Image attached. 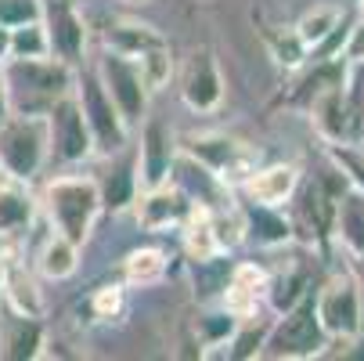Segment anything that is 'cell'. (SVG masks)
I'll return each instance as SVG.
<instances>
[{
    "label": "cell",
    "mask_w": 364,
    "mask_h": 361,
    "mask_svg": "<svg viewBox=\"0 0 364 361\" xmlns=\"http://www.w3.org/2000/svg\"><path fill=\"white\" fill-rule=\"evenodd\" d=\"M47 47V33L36 22H18V29H11V51L18 58H40Z\"/></svg>",
    "instance_id": "5bb4252c"
},
{
    "label": "cell",
    "mask_w": 364,
    "mask_h": 361,
    "mask_svg": "<svg viewBox=\"0 0 364 361\" xmlns=\"http://www.w3.org/2000/svg\"><path fill=\"white\" fill-rule=\"evenodd\" d=\"M47 22H50L47 43L55 47L65 62H76L80 51H83V26L73 15V8L65 4V0H50L47 4Z\"/></svg>",
    "instance_id": "ba28073f"
},
{
    "label": "cell",
    "mask_w": 364,
    "mask_h": 361,
    "mask_svg": "<svg viewBox=\"0 0 364 361\" xmlns=\"http://www.w3.org/2000/svg\"><path fill=\"white\" fill-rule=\"evenodd\" d=\"M43 159V123L40 120H11L0 127V163L11 177H33Z\"/></svg>",
    "instance_id": "7a4b0ae2"
},
{
    "label": "cell",
    "mask_w": 364,
    "mask_h": 361,
    "mask_svg": "<svg viewBox=\"0 0 364 361\" xmlns=\"http://www.w3.org/2000/svg\"><path fill=\"white\" fill-rule=\"evenodd\" d=\"M40 347V325L33 318H11L4 322V336H0V354L11 361H26L33 357Z\"/></svg>",
    "instance_id": "8fae6325"
},
{
    "label": "cell",
    "mask_w": 364,
    "mask_h": 361,
    "mask_svg": "<svg viewBox=\"0 0 364 361\" xmlns=\"http://www.w3.org/2000/svg\"><path fill=\"white\" fill-rule=\"evenodd\" d=\"M184 98L191 109H213L220 101V76L213 69V58L205 55H195L191 66H188V76H184Z\"/></svg>",
    "instance_id": "30bf717a"
},
{
    "label": "cell",
    "mask_w": 364,
    "mask_h": 361,
    "mask_svg": "<svg viewBox=\"0 0 364 361\" xmlns=\"http://www.w3.org/2000/svg\"><path fill=\"white\" fill-rule=\"evenodd\" d=\"M47 202H50V214H55L58 228L65 231V239L76 246L87 239V228H90V217L97 210V192L83 181H55L47 192Z\"/></svg>",
    "instance_id": "6da1fadb"
},
{
    "label": "cell",
    "mask_w": 364,
    "mask_h": 361,
    "mask_svg": "<svg viewBox=\"0 0 364 361\" xmlns=\"http://www.w3.org/2000/svg\"><path fill=\"white\" fill-rule=\"evenodd\" d=\"M292 188V170L289 167H274V170H264V174H256L252 177V195L259 202H278L285 199Z\"/></svg>",
    "instance_id": "4fadbf2b"
},
{
    "label": "cell",
    "mask_w": 364,
    "mask_h": 361,
    "mask_svg": "<svg viewBox=\"0 0 364 361\" xmlns=\"http://www.w3.org/2000/svg\"><path fill=\"white\" fill-rule=\"evenodd\" d=\"M83 113H87V120H90V127H94L101 148H109V152L119 148V141H123V127H119V120H116L112 101L105 98L101 83H94V80L83 83Z\"/></svg>",
    "instance_id": "52a82bcc"
},
{
    "label": "cell",
    "mask_w": 364,
    "mask_h": 361,
    "mask_svg": "<svg viewBox=\"0 0 364 361\" xmlns=\"http://www.w3.org/2000/svg\"><path fill=\"white\" fill-rule=\"evenodd\" d=\"M8 80H4V73H0V116H8Z\"/></svg>",
    "instance_id": "d4e9b609"
},
{
    "label": "cell",
    "mask_w": 364,
    "mask_h": 361,
    "mask_svg": "<svg viewBox=\"0 0 364 361\" xmlns=\"http://www.w3.org/2000/svg\"><path fill=\"white\" fill-rule=\"evenodd\" d=\"M101 73H105L109 87H112V98L119 101V109L127 120H137L144 113V80L123 62V58H105V66H101Z\"/></svg>",
    "instance_id": "9c48e42d"
},
{
    "label": "cell",
    "mask_w": 364,
    "mask_h": 361,
    "mask_svg": "<svg viewBox=\"0 0 364 361\" xmlns=\"http://www.w3.org/2000/svg\"><path fill=\"white\" fill-rule=\"evenodd\" d=\"M26 221H29V199L11 188H0V228H18Z\"/></svg>",
    "instance_id": "2e32d148"
},
{
    "label": "cell",
    "mask_w": 364,
    "mask_h": 361,
    "mask_svg": "<svg viewBox=\"0 0 364 361\" xmlns=\"http://www.w3.org/2000/svg\"><path fill=\"white\" fill-rule=\"evenodd\" d=\"M321 347V322H318V303L303 300L296 311L285 318V325L271 340V354H314Z\"/></svg>",
    "instance_id": "277c9868"
},
{
    "label": "cell",
    "mask_w": 364,
    "mask_h": 361,
    "mask_svg": "<svg viewBox=\"0 0 364 361\" xmlns=\"http://www.w3.org/2000/svg\"><path fill=\"white\" fill-rule=\"evenodd\" d=\"M76 268V253H73V242L62 235V239H55L47 249H43V271L50 275V278H62V275H69Z\"/></svg>",
    "instance_id": "9a60e30c"
},
{
    "label": "cell",
    "mask_w": 364,
    "mask_h": 361,
    "mask_svg": "<svg viewBox=\"0 0 364 361\" xmlns=\"http://www.w3.org/2000/svg\"><path fill=\"white\" fill-rule=\"evenodd\" d=\"M336 159L346 167V170H353V177H357V184L364 188V159L360 156H353V152H336Z\"/></svg>",
    "instance_id": "603a6c76"
},
{
    "label": "cell",
    "mask_w": 364,
    "mask_h": 361,
    "mask_svg": "<svg viewBox=\"0 0 364 361\" xmlns=\"http://www.w3.org/2000/svg\"><path fill=\"white\" fill-rule=\"evenodd\" d=\"M170 174V141L163 134V127H148L144 134V181L159 184Z\"/></svg>",
    "instance_id": "7c38bea8"
},
{
    "label": "cell",
    "mask_w": 364,
    "mask_h": 361,
    "mask_svg": "<svg viewBox=\"0 0 364 361\" xmlns=\"http://www.w3.org/2000/svg\"><path fill=\"white\" fill-rule=\"evenodd\" d=\"M249 221H252V231L264 239V242H282L285 235H289V228H285V221H278L271 210H264V206H259V210H252L249 214Z\"/></svg>",
    "instance_id": "ac0fdd59"
},
{
    "label": "cell",
    "mask_w": 364,
    "mask_h": 361,
    "mask_svg": "<svg viewBox=\"0 0 364 361\" xmlns=\"http://www.w3.org/2000/svg\"><path fill=\"white\" fill-rule=\"evenodd\" d=\"M328 29H336V11L306 15V19H303V26H299V36H303V40H321Z\"/></svg>",
    "instance_id": "44dd1931"
},
{
    "label": "cell",
    "mask_w": 364,
    "mask_h": 361,
    "mask_svg": "<svg viewBox=\"0 0 364 361\" xmlns=\"http://www.w3.org/2000/svg\"><path fill=\"white\" fill-rule=\"evenodd\" d=\"M181 210H184V202L177 195H155L148 202V210H144V221L148 224H163V221H173Z\"/></svg>",
    "instance_id": "d6986e66"
},
{
    "label": "cell",
    "mask_w": 364,
    "mask_h": 361,
    "mask_svg": "<svg viewBox=\"0 0 364 361\" xmlns=\"http://www.w3.org/2000/svg\"><path fill=\"white\" fill-rule=\"evenodd\" d=\"M50 130H55V148L62 159H83L87 148H90V137H87V123L76 109V101H58L50 109Z\"/></svg>",
    "instance_id": "5b68a950"
},
{
    "label": "cell",
    "mask_w": 364,
    "mask_h": 361,
    "mask_svg": "<svg viewBox=\"0 0 364 361\" xmlns=\"http://www.w3.org/2000/svg\"><path fill=\"white\" fill-rule=\"evenodd\" d=\"M8 51H11V33L4 29V22H0V58H4Z\"/></svg>",
    "instance_id": "484cf974"
},
{
    "label": "cell",
    "mask_w": 364,
    "mask_h": 361,
    "mask_svg": "<svg viewBox=\"0 0 364 361\" xmlns=\"http://www.w3.org/2000/svg\"><path fill=\"white\" fill-rule=\"evenodd\" d=\"M343 235L353 249L364 253V199H346L343 202Z\"/></svg>",
    "instance_id": "e0dca14e"
},
{
    "label": "cell",
    "mask_w": 364,
    "mask_h": 361,
    "mask_svg": "<svg viewBox=\"0 0 364 361\" xmlns=\"http://www.w3.org/2000/svg\"><path fill=\"white\" fill-rule=\"evenodd\" d=\"M350 55H353V58H364V26L357 29V36H353V43H350Z\"/></svg>",
    "instance_id": "cb8c5ba5"
},
{
    "label": "cell",
    "mask_w": 364,
    "mask_h": 361,
    "mask_svg": "<svg viewBox=\"0 0 364 361\" xmlns=\"http://www.w3.org/2000/svg\"><path fill=\"white\" fill-rule=\"evenodd\" d=\"M4 80H8V94H11V90H22V94L43 98V101H50L55 94H62V90L69 87L65 66L40 62V58H18V62L4 73Z\"/></svg>",
    "instance_id": "3957f363"
},
{
    "label": "cell",
    "mask_w": 364,
    "mask_h": 361,
    "mask_svg": "<svg viewBox=\"0 0 364 361\" xmlns=\"http://www.w3.org/2000/svg\"><path fill=\"white\" fill-rule=\"evenodd\" d=\"M105 202L112 206V210H119V206L130 202V170H119V174L109 177V184H105Z\"/></svg>",
    "instance_id": "ffe728a7"
},
{
    "label": "cell",
    "mask_w": 364,
    "mask_h": 361,
    "mask_svg": "<svg viewBox=\"0 0 364 361\" xmlns=\"http://www.w3.org/2000/svg\"><path fill=\"white\" fill-rule=\"evenodd\" d=\"M318 322L328 333H353L360 325V303L350 282L328 286V293L318 300Z\"/></svg>",
    "instance_id": "8992f818"
},
{
    "label": "cell",
    "mask_w": 364,
    "mask_h": 361,
    "mask_svg": "<svg viewBox=\"0 0 364 361\" xmlns=\"http://www.w3.org/2000/svg\"><path fill=\"white\" fill-rule=\"evenodd\" d=\"M252 343H259V340H256V336H245V340L238 343V350H235V354H238V357H245V354H252Z\"/></svg>",
    "instance_id": "4316f807"
},
{
    "label": "cell",
    "mask_w": 364,
    "mask_h": 361,
    "mask_svg": "<svg viewBox=\"0 0 364 361\" xmlns=\"http://www.w3.org/2000/svg\"><path fill=\"white\" fill-rule=\"evenodd\" d=\"M159 271H163L159 253L144 249V253H134V256H130V275H134V278H155Z\"/></svg>",
    "instance_id": "7402d4cb"
}]
</instances>
